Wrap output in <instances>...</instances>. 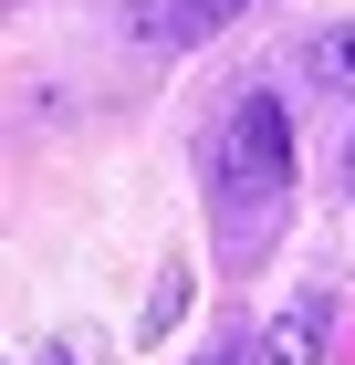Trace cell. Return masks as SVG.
<instances>
[{
    "label": "cell",
    "instance_id": "6da1fadb",
    "mask_svg": "<svg viewBox=\"0 0 355 365\" xmlns=\"http://www.w3.org/2000/svg\"><path fill=\"white\" fill-rule=\"evenodd\" d=\"M293 115L282 94H241L230 125H219V188H293Z\"/></svg>",
    "mask_w": 355,
    "mask_h": 365
},
{
    "label": "cell",
    "instance_id": "7a4b0ae2",
    "mask_svg": "<svg viewBox=\"0 0 355 365\" xmlns=\"http://www.w3.org/2000/svg\"><path fill=\"white\" fill-rule=\"evenodd\" d=\"M303 84H324V94H355V21H324V31H303Z\"/></svg>",
    "mask_w": 355,
    "mask_h": 365
},
{
    "label": "cell",
    "instance_id": "3957f363",
    "mask_svg": "<svg viewBox=\"0 0 355 365\" xmlns=\"http://www.w3.org/2000/svg\"><path fill=\"white\" fill-rule=\"evenodd\" d=\"M261 365H324V303H314V313H272Z\"/></svg>",
    "mask_w": 355,
    "mask_h": 365
},
{
    "label": "cell",
    "instance_id": "277c9868",
    "mask_svg": "<svg viewBox=\"0 0 355 365\" xmlns=\"http://www.w3.org/2000/svg\"><path fill=\"white\" fill-rule=\"evenodd\" d=\"M241 11H251V0H178V21H167V31H178V42H209V31H230Z\"/></svg>",
    "mask_w": 355,
    "mask_h": 365
},
{
    "label": "cell",
    "instance_id": "5b68a950",
    "mask_svg": "<svg viewBox=\"0 0 355 365\" xmlns=\"http://www.w3.org/2000/svg\"><path fill=\"white\" fill-rule=\"evenodd\" d=\"M178 313H189V272H157V303L136 313V344H157L167 324H178Z\"/></svg>",
    "mask_w": 355,
    "mask_h": 365
},
{
    "label": "cell",
    "instance_id": "8992f818",
    "mask_svg": "<svg viewBox=\"0 0 355 365\" xmlns=\"http://www.w3.org/2000/svg\"><path fill=\"white\" fill-rule=\"evenodd\" d=\"M42 365H74V344H42Z\"/></svg>",
    "mask_w": 355,
    "mask_h": 365
},
{
    "label": "cell",
    "instance_id": "52a82bcc",
    "mask_svg": "<svg viewBox=\"0 0 355 365\" xmlns=\"http://www.w3.org/2000/svg\"><path fill=\"white\" fill-rule=\"evenodd\" d=\"M209 365H241V355H209Z\"/></svg>",
    "mask_w": 355,
    "mask_h": 365
},
{
    "label": "cell",
    "instance_id": "ba28073f",
    "mask_svg": "<svg viewBox=\"0 0 355 365\" xmlns=\"http://www.w3.org/2000/svg\"><path fill=\"white\" fill-rule=\"evenodd\" d=\"M345 157H355V146H345Z\"/></svg>",
    "mask_w": 355,
    "mask_h": 365
}]
</instances>
